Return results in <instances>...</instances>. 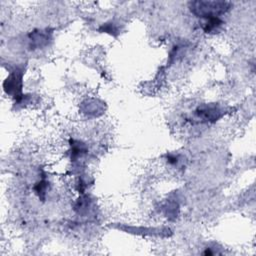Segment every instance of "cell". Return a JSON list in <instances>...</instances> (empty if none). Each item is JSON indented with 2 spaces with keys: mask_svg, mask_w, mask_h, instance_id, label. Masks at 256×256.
I'll use <instances>...</instances> for the list:
<instances>
[{
  "mask_svg": "<svg viewBox=\"0 0 256 256\" xmlns=\"http://www.w3.org/2000/svg\"><path fill=\"white\" fill-rule=\"evenodd\" d=\"M189 7L194 15L207 19L226 13L230 9L231 3L227 1H192L189 3Z\"/></svg>",
  "mask_w": 256,
  "mask_h": 256,
  "instance_id": "obj_1",
  "label": "cell"
},
{
  "mask_svg": "<svg viewBox=\"0 0 256 256\" xmlns=\"http://www.w3.org/2000/svg\"><path fill=\"white\" fill-rule=\"evenodd\" d=\"M3 88L7 94L13 95L17 100L22 97V71H13L4 81Z\"/></svg>",
  "mask_w": 256,
  "mask_h": 256,
  "instance_id": "obj_2",
  "label": "cell"
},
{
  "mask_svg": "<svg viewBox=\"0 0 256 256\" xmlns=\"http://www.w3.org/2000/svg\"><path fill=\"white\" fill-rule=\"evenodd\" d=\"M221 110L215 106V105H211V106H204V107H199L198 110L196 111V114L199 117H202L203 119L206 120H216L219 117Z\"/></svg>",
  "mask_w": 256,
  "mask_h": 256,
  "instance_id": "obj_3",
  "label": "cell"
},
{
  "mask_svg": "<svg viewBox=\"0 0 256 256\" xmlns=\"http://www.w3.org/2000/svg\"><path fill=\"white\" fill-rule=\"evenodd\" d=\"M222 24H223V21L219 17L207 18L204 25H203V30L206 33L216 32L221 27Z\"/></svg>",
  "mask_w": 256,
  "mask_h": 256,
  "instance_id": "obj_4",
  "label": "cell"
}]
</instances>
